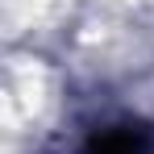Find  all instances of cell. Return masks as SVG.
Returning <instances> with one entry per match:
<instances>
[{
  "instance_id": "obj_1",
  "label": "cell",
  "mask_w": 154,
  "mask_h": 154,
  "mask_svg": "<svg viewBox=\"0 0 154 154\" xmlns=\"http://www.w3.org/2000/svg\"><path fill=\"white\" fill-rule=\"evenodd\" d=\"M83 154H154V137L146 125H133V121H121V125H104L88 137Z\"/></svg>"
}]
</instances>
